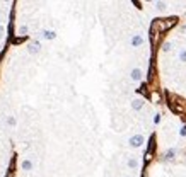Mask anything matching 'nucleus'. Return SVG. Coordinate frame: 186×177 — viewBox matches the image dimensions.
<instances>
[{
	"label": "nucleus",
	"mask_w": 186,
	"mask_h": 177,
	"mask_svg": "<svg viewBox=\"0 0 186 177\" xmlns=\"http://www.w3.org/2000/svg\"><path fill=\"white\" fill-rule=\"evenodd\" d=\"M142 143H143V136H142V134H135V136H132V138H130V145L133 148L140 147Z\"/></svg>",
	"instance_id": "nucleus-1"
},
{
	"label": "nucleus",
	"mask_w": 186,
	"mask_h": 177,
	"mask_svg": "<svg viewBox=\"0 0 186 177\" xmlns=\"http://www.w3.org/2000/svg\"><path fill=\"white\" fill-rule=\"evenodd\" d=\"M142 43H143V38H142V36H135V38L132 39V44H133V46H140Z\"/></svg>",
	"instance_id": "nucleus-4"
},
{
	"label": "nucleus",
	"mask_w": 186,
	"mask_h": 177,
	"mask_svg": "<svg viewBox=\"0 0 186 177\" xmlns=\"http://www.w3.org/2000/svg\"><path fill=\"white\" fill-rule=\"evenodd\" d=\"M179 60L186 63V49H181V51H179Z\"/></svg>",
	"instance_id": "nucleus-8"
},
{
	"label": "nucleus",
	"mask_w": 186,
	"mask_h": 177,
	"mask_svg": "<svg viewBox=\"0 0 186 177\" xmlns=\"http://www.w3.org/2000/svg\"><path fill=\"white\" fill-rule=\"evenodd\" d=\"M43 38L44 39H53L55 38V32H53V31H43Z\"/></svg>",
	"instance_id": "nucleus-5"
},
{
	"label": "nucleus",
	"mask_w": 186,
	"mask_h": 177,
	"mask_svg": "<svg viewBox=\"0 0 186 177\" xmlns=\"http://www.w3.org/2000/svg\"><path fill=\"white\" fill-rule=\"evenodd\" d=\"M156 5H157V7H159L160 10H164V9H166V4H164V2H157Z\"/></svg>",
	"instance_id": "nucleus-9"
},
{
	"label": "nucleus",
	"mask_w": 186,
	"mask_h": 177,
	"mask_svg": "<svg viewBox=\"0 0 186 177\" xmlns=\"http://www.w3.org/2000/svg\"><path fill=\"white\" fill-rule=\"evenodd\" d=\"M181 136H186V126H183V128H181Z\"/></svg>",
	"instance_id": "nucleus-11"
},
{
	"label": "nucleus",
	"mask_w": 186,
	"mask_h": 177,
	"mask_svg": "<svg viewBox=\"0 0 186 177\" xmlns=\"http://www.w3.org/2000/svg\"><path fill=\"white\" fill-rule=\"evenodd\" d=\"M137 165H139V162H137V160H135V158L128 160V167H130V168H135V167H137Z\"/></svg>",
	"instance_id": "nucleus-7"
},
{
	"label": "nucleus",
	"mask_w": 186,
	"mask_h": 177,
	"mask_svg": "<svg viewBox=\"0 0 186 177\" xmlns=\"http://www.w3.org/2000/svg\"><path fill=\"white\" fill-rule=\"evenodd\" d=\"M39 51V43L38 41H34V43L29 44V53H38Z\"/></svg>",
	"instance_id": "nucleus-3"
},
{
	"label": "nucleus",
	"mask_w": 186,
	"mask_h": 177,
	"mask_svg": "<svg viewBox=\"0 0 186 177\" xmlns=\"http://www.w3.org/2000/svg\"><path fill=\"white\" fill-rule=\"evenodd\" d=\"M140 78H142V70L135 68L133 72H132V80H140Z\"/></svg>",
	"instance_id": "nucleus-2"
},
{
	"label": "nucleus",
	"mask_w": 186,
	"mask_h": 177,
	"mask_svg": "<svg viewBox=\"0 0 186 177\" xmlns=\"http://www.w3.org/2000/svg\"><path fill=\"white\" fill-rule=\"evenodd\" d=\"M159 121H160V116H159V114H157V116L154 117V123H159Z\"/></svg>",
	"instance_id": "nucleus-13"
},
{
	"label": "nucleus",
	"mask_w": 186,
	"mask_h": 177,
	"mask_svg": "<svg viewBox=\"0 0 186 177\" xmlns=\"http://www.w3.org/2000/svg\"><path fill=\"white\" fill-rule=\"evenodd\" d=\"M171 157H174V150H171V151H167V158H171Z\"/></svg>",
	"instance_id": "nucleus-12"
},
{
	"label": "nucleus",
	"mask_w": 186,
	"mask_h": 177,
	"mask_svg": "<svg viewBox=\"0 0 186 177\" xmlns=\"http://www.w3.org/2000/svg\"><path fill=\"white\" fill-rule=\"evenodd\" d=\"M2 36H4V27L0 26V38H2Z\"/></svg>",
	"instance_id": "nucleus-14"
},
{
	"label": "nucleus",
	"mask_w": 186,
	"mask_h": 177,
	"mask_svg": "<svg viewBox=\"0 0 186 177\" xmlns=\"http://www.w3.org/2000/svg\"><path fill=\"white\" fill-rule=\"evenodd\" d=\"M22 167L26 168V170H27V168H31V162H24V164H22Z\"/></svg>",
	"instance_id": "nucleus-10"
},
{
	"label": "nucleus",
	"mask_w": 186,
	"mask_h": 177,
	"mask_svg": "<svg viewBox=\"0 0 186 177\" xmlns=\"http://www.w3.org/2000/svg\"><path fill=\"white\" fill-rule=\"evenodd\" d=\"M132 106H133V109H140V107L143 106V102H142V100H139V99H137V100H133V104H132Z\"/></svg>",
	"instance_id": "nucleus-6"
}]
</instances>
